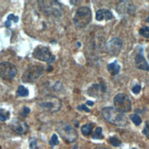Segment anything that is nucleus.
Wrapping results in <instances>:
<instances>
[{"mask_svg":"<svg viewBox=\"0 0 149 149\" xmlns=\"http://www.w3.org/2000/svg\"><path fill=\"white\" fill-rule=\"evenodd\" d=\"M102 114L108 123L117 126H125L128 123L126 116L114 107L103 108L102 110Z\"/></svg>","mask_w":149,"mask_h":149,"instance_id":"nucleus-1","label":"nucleus"},{"mask_svg":"<svg viewBox=\"0 0 149 149\" xmlns=\"http://www.w3.org/2000/svg\"><path fill=\"white\" fill-rule=\"evenodd\" d=\"M38 105L43 110L48 111L49 113H56L61 108V101L58 97L53 95H47L40 98L38 101Z\"/></svg>","mask_w":149,"mask_h":149,"instance_id":"nucleus-2","label":"nucleus"},{"mask_svg":"<svg viewBox=\"0 0 149 149\" xmlns=\"http://www.w3.org/2000/svg\"><path fill=\"white\" fill-rule=\"evenodd\" d=\"M56 130H57L58 134L62 137V139L67 143H72L76 141L78 138V133L75 128H73L67 123L60 122L56 125Z\"/></svg>","mask_w":149,"mask_h":149,"instance_id":"nucleus-3","label":"nucleus"},{"mask_svg":"<svg viewBox=\"0 0 149 149\" xmlns=\"http://www.w3.org/2000/svg\"><path fill=\"white\" fill-rule=\"evenodd\" d=\"M91 20V11L89 8L87 7H80L76 10V13L73 17L74 25L82 28L87 26Z\"/></svg>","mask_w":149,"mask_h":149,"instance_id":"nucleus-4","label":"nucleus"},{"mask_svg":"<svg viewBox=\"0 0 149 149\" xmlns=\"http://www.w3.org/2000/svg\"><path fill=\"white\" fill-rule=\"evenodd\" d=\"M41 11L48 16L60 17L62 15V8L58 1H39Z\"/></svg>","mask_w":149,"mask_h":149,"instance_id":"nucleus-5","label":"nucleus"},{"mask_svg":"<svg viewBox=\"0 0 149 149\" xmlns=\"http://www.w3.org/2000/svg\"><path fill=\"white\" fill-rule=\"evenodd\" d=\"M114 108H116L121 113H128L131 111L132 103L130 98L125 94H118L114 98Z\"/></svg>","mask_w":149,"mask_h":149,"instance_id":"nucleus-6","label":"nucleus"},{"mask_svg":"<svg viewBox=\"0 0 149 149\" xmlns=\"http://www.w3.org/2000/svg\"><path fill=\"white\" fill-rule=\"evenodd\" d=\"M43 73V67L41 65H31L24 71L22 80L24 82H34Z\"/></svg>","mask_w":149,"mask_h":149,"instance_id":"nucleus-7","label":"nucleus"},{"mask_svg":"<svg viewBox=\"0 0 149 149\" xmlns=\"http://www.w3.org/2000/svg\"><path fill=\"white\" fill-rule=\"evenodd\" d=\"M33 57L40 61L51 63L55 60V56L52 54L51 49L44 46H38L33 51Z\"/></svg>","mask_w":149,"mask_h":149,"instance_id":"nucleus-8","label":"nucleus"},{"mask_svg":"<svg viewBox=\"0 0 149 149\" xmlns=\"http://www.w3.org/2000/svg\"><path fill=\"white\" fill-rule=\"evenodd\" d=\"M17 73V67L8 61L0 62V77L4 80H10L13 79Z\"/></svg>","mask_w":149,"mask_h":149,"instance_id":"nucleus-9","label":"nucleus"},{"mask_svg":"<svg viewBox=\"0 0 149 149\" xmlns=\"http://www.w3.org/2000/svg\"><path fill=\"white\" fill-rule=\"evenodd\" d=\"M122 47H123L122 40L119 38H114L107 43V51L112 56H117L121 52Z\"/></svg>","mask_w":149,"mask_h":149,"instance_id":"nucleus-10","label":"nucleus"},{"mask_svg":"<svg viewBox=\"0 0 149 149\" xmlns=\"http://www.w3.org/2000/svg\"><path fill=\"white\" fill-rule=\"evenodd\" d=\"M11 130L17 134H25L28 132V125L26 122L19 119H14L10 123Z\"/></svg>","mask_w":149,"mask_h":149,"instance_id":"nucleus-11","label":"nucleus"},{"mask_svg":"<svg viewBox=\"0 0 149 149\" xmlns=\"http://www.w3.org/2000/svg\"><path fill=\"white\" fill-rule=\"evenodd\" d=\"M105 91H106V86L103 83H94L88 88L87 94L91 97L99 98L102 97Z\"/></svg>","mask_w":149,"mask_h":149,"instance_id":"nucleus-12","label":"nucleus"},{"mask_svg":"<svg viewBox=\"0 0 149 149\" xmlns=\"http://www.w3.org/2000/svg\"><path fill=\"white\" fill-rule=\"evenodd\" d=\"M117 11L119 12L120 14H123V13L132 14L135 11V8H134V4L131 2L122 1L119 3V5L117 6Z\"/></svg>","mask_w":149,"mask_h":149,"instance_id":"nucleus-13","label":"nucleus"},{"mask_svg":"<svg viewBox=\"0 0 149 149\" xmlns=\"http://www.w3.org/2000/svg\"><path fill=\"white\" fill-rule=\"evenodd\" d=\"M134 61H135V66L137 67L139 70L149 71V64L146 62V60L145 59V57L143 56L142 53H138L135 56Z\"/></svg>","mask_w":149,"mask_h":149,"instance_id":"nucleus-14","label":"nucleus"},{"mask_svg":"<svg viewBox=\"0 0 149 149\" xmlns=\"http://www.w3.org/2000/svg\"><path fill=\"white\" fill-rule=\"evenodd\" d=\"M114 18L113 13L108 9H99L96 12V19L98 21H102L103 19L111 20Z\"/></svg>","mask_w":149,"mask_h":149,"instance_id":"nucleus-15","label":"nucleus"},{"mask_svg":"<svg viewBox=\"0 0 149 149\" xmlns=\"http://www.w3.org/2000/svg\"><path fill=\"white\" fill-rule=\"evenodd\" d=\"M120 69H121V67L119 64L117 63V61H114V62H112V63L107 65V71L113 76L117 75V74L120 72Z\"/></svg>","mask_w":149,"mask_h":149,"instance_id":"nucleus-16","label":"nucleus"},{"mask_svg":"<svg viewBox=\"0 0 149 149\" xmlns=\"http://www.w3.org/2000/svg\"><path fill=\"white\" fill-rule=\"evenodd\" d=\"M92 128H94V125L92 123H85L84 125L82 126L80 130H82V133L83 135H90L92 132Z\"/></svg>","mask_w":149,"mask_h":149,"instance_id":"nucleus-17","label":"nucleus"},{"mask_svg":"<svg viewBox=\"0 0 149 149\" xmlns=\"http://www.w3.org/2000/svg\"><path fill=\"white\" fill-rule=\"evenodd\" d=\"M28 90L26 88V87H24L23 85H19L17 88V95L19 96V97H27L28 96Z\"/></svg>","mask_w":149,"mask_h":149,"instance_id":"nucleus-18","label":"nucleus"},{"mask_svg":"<svg viewBox=\"0 0 149 149\" xmlns=\"http://www.w3.org/2000/svg\"><path fill=\"white\" fill-rule=\"evenodd\" d=\"M10 117V113L6 109H0V121L6 122L9 119Z\"/></svg>","mask_w":149,"mask_h":149,"instance_id":"nucleus-19","label":"nucleus"},{"mask_svg":"<svg viewBox=\"0 0 149 149\" xmlns=\"http://www.w3.org/2000/svg\"><path fill=\"white\" fill-rule=\"evenodd\" d=\"M11 21H14L15 23H17V21H18V17H16L13 14H10L8 17L7 21L5 22V26L7 27V28H9L11 26Z\"/></svg>","mask_w":149,"mask_h":149,"instance_id":"nucleus-20","label":"nucleus"},{"mask_svg":"<svg viewBox=\"0 0 149 149\" xmlns=\"http://www.w3.org/2000/svg\"><path fill=\"white\" fill-rule=\"evenodd\" d=\"M130 119L132 120V122L134 123L135 125H140L141 123H142V119H141V117H140L138 114H131V115H130Z\"/></svg>","mask_w":149,"mask_h":149,"instance_id":"nucleus-21","label":"nucleus"},{"mask_svg":"<svg viewBox=\"0 0 149 149\" xmlns=\"http://www.w3.org/2000/svg\"><path fill=\"white\" fill-rule=\"evenodd\" d=\"M92 138H94V139H103V138L102 127H97L96 128L94 134H92Z\"/></svg>","mask_w":149,"mask_h":149,"instance_id":"nucleus-22","label":"nucleus"},{"mask_svg":"<svg viewBox=\"0 0 149 149\" xmlns=\"http://www.w3.org/2000/svg\"><path fill=\"white\" fill-rule=\"evenodd\" d=\"M109 143L110 144L114 146V147H118V146H120L122 145V142L118 139L117 137H115V136H113V137H110L109 138Z\"/></svg>","mask_w":149,"mask_h":149,"instance_id":"nucleus-23","label":"nucleus"},{"mask_svg":"<svg viewBox=\"0 0 149 149\" xmlns=\"http://www.w3.org/2000/svg\"><path fill=\"white\" fill-rule=\"evenodd\" d=\"M49 145L51 146H55L59 145V138H58V135L56 134H52L51 140H49Z\"/></svg>","mask_w":149,"mask_h":149,"instance_id":"nucleus-24","label":"nucleus"},{"mask_svg":"<svg viewBox=\"0 0 149 149\" xmlns=\"http://www.w3.org/2000/svg\"><path fill=\"white\" fill-rule=\"evenodd\" d=\"M139 33L141 36L143 37H145V38H149V28L148 27H144V28H140L139 30Z\"/></svg>","mask_w":149,"mask_h":149,"instance_id":"nucleus-25","label":"nucleus"},{"mask_svg":"<svg viewBox=\"0 0 149 149\" xmlns=\"http://www.w3.org/2000/svg\"><path fill=\"white\" fill-rule=\"evenodd\" d=\"M29 147H30V149H40L38 141H37L36 139H32L31 141H30Z\"/></svg>","mask_w":149,"mask_h":149,"instance_id":"nucleus-26","label":"nucleus"},{"mask_svg":"<svg viewBox=\"0 0 149 149\" xmlns=\"http://www.w3.org/2000/svg\"><path fill=\"white\" fill-rule=\"evenodd\" d=\"M143 134H144L146 137L149 139V121H147L146 123V126H145L144 130H143Z\"/></svg>","mask_w":149,"mask_h":149,"instance_id":"nucleus-27","label":"nucleus"},{"mask_svg":"<svg viewBox=\"0 0 149 149\" xmlns=\"http://www.w3.org/2000/svg\"><path fill=\"white\" fill-rule=\"evenodd\" d=\"M140 91H141V86L139 84L134 86L133 88H132V91L134 92V94H138L139 92H140Z\"/></svg>","mask_w":149,"mask_h":149,"instance_id":"nucleus-28","label":"nucleus"},{"mask_svg":"<svg viewBox=\"0 0 149 149\" xmlns=\"http://www.w3.org/2000/svg\"><path fill=\"white\" fill-rule=\"evenodd\" d=\"M29 113H30V109H29L28 107H26V106H25V107L22 109L20 114H21L22 116H27Z\"/></svg>","mask_w":149,"mask_h":149,"instance_id":"nucleus-29","label":"nucleus"},{"mask_svg":"<svg viewBox=\"0 0 149 149\" xmlns=\"http://www.w3.org/2000/svg\"><path fill=\"white\" fill-rule=\"evenodd\" d=\"M77 109L79 111H85V112H87V113H90L91 112V110L87 107V105H80V106L77 107Z\"/></svg>","mask_w":149,"mask_h":149,"instance_id":"nucleus-30","label":"nucleus"},{"mask_svg":"<svg viewBox=\"0 0 149 149\" xmlns=\"http://www.w3.org/2000/svg\"><path fill=\"white\" fill-rule=\"evenodd\" d=\"M87 104H88V105H94V103L91 102V101H87Z\"/></svg>","mask_w":149,"mask_h":149,"instance_id":"nucleus-31","label":"nucleus"},{"mask_svg":"<svg viewBox=\"0 0 149 149\" xmlns=\"http://www.w3.org/2000/svg\"><path fill=\"white\" fill-rule=\"evenodd\" d=\"M96 149H109V148H106V147H97Z\"/></svg>","mask_w":149,"mask_h":149,"instance_id":"nucleus-32","label":"nucleus"},{"mask_svg":"<svg viewBox=\"0 0 149 149\" xmlns=\"http://www.w3.org/2000/svg\"><path fill=\"white\" fill-rule=\"evenodd\" d=\"M146 21L147 23H149V17H146Z\"/></svg>","mask_w":149,"mask_h":149,"instance_id":"nucleus-33","label":"nucleus"},{"mask_svg":"<svg viewBox=\"0 0 149 149\" xmlns=\"http://www.w3.org/2000/svg\"><path fill=\"white\" fill-rule=\"evenodd\" d=\"M133 149H136V148H133Z\"/></svg>","mask_w":149,"mask_h":149,"instance_id":"nucleus-34","label":"nucleus"},{"mask_svg":"<svg viewBox=\"0 0 149 149\" xmlns=\"http://www.w3.org/2000/svg\"><path fill=\"white\" fill-rule=\"evenodd\" d=\"M148 57H149V55H148Z\"/></svg>","mask_w":149,"mask_h":149,"instance_id":"nucleus-35","label":"nucleus"}]
</instances>
